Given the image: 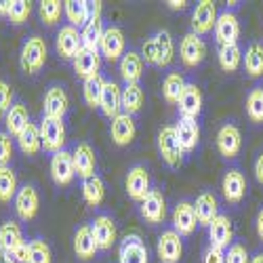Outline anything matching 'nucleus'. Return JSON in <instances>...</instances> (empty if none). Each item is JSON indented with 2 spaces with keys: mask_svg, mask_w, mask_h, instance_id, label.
I'll use <instances>...</instances> for the list:
<instances>
[{
  "mask_svg": "<svg viewBox=\"0 0 263 263\" xmlns=\"http://www.w3.org/2000/svg\"><path fill=\"white\" fill-rule=\"evenodd\" d=\"M175 135L183 149V154H190L198 147L200 143V126L198 120H190V118H179V122L175 124Z\"/></svg>",
  "mask_w": 263,
  "mask_h": 263,
  "instance_id": "393cba45",
  "label": "nucleus"
},
{
  "mask_svg": "<svg viewBox=\"0 0 263 263\" xmlns=\"http://www.w3.org/2000/svg\"><path fill=\"white\" fill-rule=\"evenodd\" d=\"M177 109L181 118H190V120H198L202 114V91L198 84L187 82L185 89L177 101Z\"/></svg>",
  "mask_w": 263,
  "mask_h": 263,
  "instance_id": "f8f14e48",
  "label": "nucleus"
},
{
  "mask_svg": "<svg viewBox=\"0 0 263 263\" xmlns=\"http://www.w3.org/2000/svg\"><path fill=\"white\" fill-rule=\"evenodd\" d=\"M61 9L63 5L59 3V0H42L40 3V19H42V24H47V26H55L59 17H61Z\"/></svg>",
  "mask_w": 263,
  "mask_h": 263,
  "instance_id": "49530a36",
  "label": "nucleus"
},
{
  "mask_svg": "<svg viewBox=\"0 0 263 263\" xmlns=\"http://www.w3.org/2000/svg\"><path fill=\"white\" fill-rule=\"evenodd\" d=\"M45 63H47V42L42 36L34 34L24 42V47H21L19 65L26 74L34 76L45 68Z\"/></svg>",
  "mask_w": 263,
  "mask_h": 263,
  "instance_id": "f03ea898",
  "label": "nucleus"
},
{
  "mask_svg": "<svg viewBox=\"0 0 263 263\" xmlns=\"http://www.w3.org/2000/svg\"><path fill=\"white\" fill-rule=\"evenodd\" d=\"M173 38L166 30H158L152 34L141 47V59L147 65H156V68H166L173 61Z\"/></svg>",
  "mask_w": 263,
  "mask_h": 263,
  "instance_id": "f257e3e1",
  "label": "nucleus"
},
{
  "mask_svg": "<svg viewBox=\"0 0 263 263\" xmlns=\"http://www.w3.org/2000/svg\"><path fill=\"white\" fill-rule=\"evenodd\" d=\"M156 145H158V154L160 158L171 166V168H177L183 160V149L177 141V135H175V126L166 124L158 130V139H156Z\"/></svg>",
  "mask_w": 263,
  "mask_h": 263,
  "instance_id": "7ed1b4c3",
  "label": "nucleus"
},
{
  "mask_svg": "<svg viewBox=\"0 0 263 263\" xmlns=\"http://www.w3.org/2000/svg\"><path fill=\"white\" fill-rule=\"evenodd\" d=\"M103 24L101 19H93L89 21L82 32H80V38H82V49H89V51H99V45H101V38H103Z\"/></svg>",
  "mask_w": 263,
  "mask_h": 263,
  "instance_id": "a19ab883",
  "label": "nucleus"
},
{
  "mask_svg": "<svg viewBox=\"0 0 263 263\" xmlns=\"http://www.w3.org/2000/svg\"><path fill=\"white\" fill-rule=\"evenodd\" d=\"M143 107V89L141 84L135 82V84H124L122 89V112L128 114V116H135L141 112Z\"/></svg>",
  "mask_w": 263,
  "mask_h": 263,
  "instance_id": "f704fd0d",
  "label": "nucleus"
},
{
  "mask_svg": "<svg viewBox=\"0 0 263 263\" xmlns=\"http://www.w3.org/2000/svg\"><path fill=\"white\" fill-rule=\"evenodd\" d=\"M15 213L21 221H32V219L38 215V206H40V198L34 185H24L19 187L17 196H15Z\"/></svg>",
  "mask_w": 263,
  "mask_h": 263,
  "instance_id": "a211bd4d",
  "label": "nucleus"
},
{
  "mask_svg": "<svg viewBox=\"0 0 263 263\" xmlns=\"http://www.w3.org/2000/svg\"><path fill=\"white\" fill-rule=\"evenodd\" d=\"M55 49H57V55L65 61H74V57L78 55V51L82 49V38H80V32L72 26H63L59 32H57V38H55Z\"/></svg>",
  "mask_w": 263,
  "mask_h": 263,
  "instance_id": "f3484780",
  "label": "nucleus"
},
{
  "mask_svg": "<svg viewBox=\"0 0 263 263\" xmlns=\"http://www.w3.org/2000/svg\"><path fill=\"white\" fill-rule=\"evenodd\" d=\"M217 59H219V65L221 70L232 74L236 72L240 65H242V49L238 45H228V47H219L217 51Z\"/></svg>",
  "mask_w": 263,
  "mask_h": 263,
  "instance_id": "58836bf2",
  "label": "nucleus"
},
{
  "mask_svg": "<svg viewBox=\"0 0 263 263\" xmlns=\"http://www.w3.org/2000/svg\"><path fill=\"white\" fill-rule=\"evenodd\" d=\"M156 253L160 263H179L181 255H183V240L175 230H164L158 236V245H156Z\"/></svg>",
  "mask_w": 263,
  "mask_h": 263,
  "instance_id": "9b49d317",
  "label": "nucleus"
},
{
  "mask_svg": "<svg viewBox=\"0 0 263 263\" xmlns=\"http://www.w3.org/2000/svg\"><path fill=\"white\" fill-rule=\"evenodd\" d=\"M103 84L105 80L97 74L93 78H86L82 82V97H84V103L89 107H99V101H101V93H103Z\"/></svg>",
  "mask_w": 263,
  "mask_h": 263,
  "instance_id": "79ce46f5",
  "label": "nucleus"
},
{
  "mask_svg": "<svg viewBox=\"0 0 263 263\" xmlns=\"http://www.w3.org/2000/svg\"><path fill=\"white\" fill-rule=\"evenodd\" d=\"M118 263H149L147 257V249L145 242L141 240V236L137 234H128L118 251Z\"/></svg>",
  "mask_w": 263,
  "mask_h": 263,
  "instance_id": "4be33fe9",
  "label": "nucleus"
},
{
  "mask_svg": "<svg viewBox=\"0 0 263 263\" xmlns=\"http://www.w3.org/2000/svg\"><path fill=\"white\" fill-rule=\"evenodd\" d=\"M51 179L57 185H70L76 177V168H74V158H72V152L68 149H61L57 154H53L51 158Z\"/></svg>",
  "mask_w": 263,
  "mask_h": 263,
  "instance_id": "ddd939ff",
  "label": "nucleus"
},
{
  "mask_svg": "<svg viewBox=\"0 0 263 263\" xmlns=\"http://www.w3.org/2000/svg\"><path fill=\"white\" fill-rule=\"evenodd\" d=\"M99 109H101V114L107 116L109 120L116 118L118 114H122V89L114 80H105L101 101H99Z\"/></svg>",
  "mask_w": 263,
  "mask_h": 263,
  "instance_id": "b1692460",
  "label": "nucleus"
},
{
  "mask_svg": "<svg viewBox=\"0 0 263 263\" xmlns=\"http://www.w3.org/2000/svg\"><path fill=\"white\" fill-rule=\"evenodd\" d=\"M213 32H215V40H217L219 47L238 45V38H240V21H238V15L234 11L219 13Z\"/></svg>",
  "mask_w": 263,
  "mask_h": 263,
  "instance_id": "423d86ee",
  "label": "nucleus"
},
{
  "mask_svg": "<svg viewBox=\"0 0 263 263\" xmlns=\"http://www.w3.org/2000/svg\"><path fill=\"white\" fill-rule=\"evenodd\" d=\"M217 17H219V13H217V5L213 0H200L192 13V32L196 36L209 34L211 30H215Z\"/></svg>",
  "mask_w": 263,
  "mask_h": 263,
  "instance_id": "1a4fd4ad",
  "label": "nucleus"
},
{
  "mask_svg": "<svg viewBox=\"0 0 263 263\" xmlns=\"http://www.w3.org/2000/svg\"><path fill=\"white\" fill-rule=\"evenodd\" d=\"M74 72L82 80L93 78L99 74V65H101V53L99 51H89V49H80L78 55L74 57Z\"/></svg>",
  "mask_w": 263,
  "mask_h": 263,
  "instance_id": "bb28decb",
  "label": "nucleus"
},
{
  "mask_svg": "<svg viewBox=\"0 0 263 263\" xmlns=\"http://www.w3.org/2000/svg\"><path fill=\"white\" fill-rule=\"evenodd\" d=\"M24 234L17 221H5L0 226V251L5 255H13L19 245H24Z\"/></svg>",
  "mask_w": 263,
  "mask_h": 263,
  "instance_id": "2f4dec72",
  "label": "nucleus"
},
{
  "mask_svg": "<svg viewBox=\"0 0 263 263\" xmlns=\"http://www.w3.org/2000/svg\"><path fill=\"white\" fill-rule=\"evenodd\" d=\"M124 32L118 26H107L103 30V38L99 45V53L107 59V61H120V57L126 53L124 51Z\"/></svg>",
  "mask_w": 263,
  "mask_h": 263,
  "instance_id": "dca6fc26",
  "label": "nucleus"
},
{
  "mask_svg": "<svg viewBox=\"0 0 263 263\" xmlns=\"http://www.w3.org/2000/svg\"><path fill=\"white\" fill-rule=\"evenodd\" d=\"M82 198L89 206H99L105 198V185L101 181V177L95 173L91 177L82 179Z\"/></svg>",
  "mask_w": 263,
  "mask_h": 263,
  "instance_id": "72a5a7b5",
  "label": "nucleus"
},
{
  "mask_svg": "<svg viewBox=\"0 0 263 263\" xmlns=\"http://www.w3.org/2000/svg\"><path fill=\"white\" fill-rule=\"evenodd\" d=\"M9 15V0H0V17Z\"/></svg>",
  "mask_w": 263,
  "mask_h": 263,
  "instance_id": "4d7b16f0",
  "label": "nucleus"
},
{
  "mask_svg": "<svg viewBox=\"0 0 263 263\" xmlns=\"http://www.w3.org/2000/svg\"><path fill=\"white\" fill-rule=\"evenodd\" d=\"M30 13H32V3L30 0H11L7 19L11 21L13 26H21V24H26L28 21Z\"/></svg>",
  "mask_w": 263,
  "mask_h": 263,
  "instance_id": "c03bdc74",
  "label": "nucleus"
},
{
  "mask_svg": "<svg viewBox=\"0 0 263 263\" xmlns=\"http://www.w3.org/2000/svg\"><path fill=\"white\" fill-rule=\"evenodd\" d=\"M251 263H263V253H255L251 257Z\"/></svg>",
  "mask_w": 263,
  "mask_h": 263,
  "instance_id": "13d9d810",
  "label": "nucleus"
},
{
  "mask_svg": "<svg viewBox=\"0 0 263 263\" xmlns=\"http://www.w3.org/2000/svg\"><path fill=\"white\" fill-rule=\"evenodd\" d=\"M28 263H53L51 247L42 238L30 240V257H28Z\"/></svg>",
  "mask_w": 263,
  "mask_h": 263,
  "instance_id": "a18cd8bd",
  "label": "nucleus"
},
{
  "mask_svg": "<svg viewBox=\"0 0 263 263\" xmlns=\"http://www.w3.org/2000/svg\"><path fill=\"white\" fill-rule=\"evenodd\" d=\"M179 57L185 68H198L206 57V42L202 36H196L194 32L185 34L179 45Z\"/></svg>",
  "mask_w": 263,
  "mask_h": 263,
  "instance_id": "6e6552de",
  "label": "nucleus"
},
{
  "mask_svg": "<svg viewBox=\"0 0 263 263\" xmlns=\"http://www.w3.org/2000/svg\"><path fill=\"white\" fill-rule=\"evenodd\" d=\"M118 72L124 80V84H135L139 82L141 74H143V59L139 53L135 51H126L120 61H118Z\"/></svg>",
  "mask_w": 263,
  "mask_h": 263,
  "instance_id": "cd10ccee",
  "label": "nucleus"
},
{
  "mask_svg": "<svg viewBox=\"0 0 263 263\" xmlns=\"http://www.w3.org/2000/svg\"><path fill=\"white\" fill-rule=\"evenodd\" d=\"M247 116L255 124H263V86H255L247 95Z\"/></svg>",
  "mask_w": 263,
  "mask_h": 263,
  "instance_id": "37998d69",
  "label": "nucleus"
},
{
  "mask_svg": "<svg viewBox=\"0 0 263 263\" xmlns=\"http://www.w3.org/2000/svg\"><path fill=\"white\" fill-rule=\"evenodd\" d=\"M38 126H40L42 149L49 152V154H57V152H61L63 145H65V124H63V120L42 116Z\"/></svg>",
  "mask_w": 263,
  "mask_h": 263,
  "instance_id": "20e7f679",
  "label": "nucleus"
},
{
  "mask_svg": "<svg viewBox=\"0 0 263 263\" xmlns=\"http://www.w3.org/2000/svg\"><path fill=\"white\" fill-rule=\"evenodd\" d=\"M63 11L68 17L72 28H84L89 24V9H86V0H68L63 3Z\"/></svg>",
  "mask_w": 263,
  "mask_h": 263,
  "instance_id": "4c0bfd02",
  "label": "nucleus"
},
{
  "mask_svg": "<svg viewBox=\"0 0 263 263\" xmlns=\"http://www.w3.org/2000/svg\"><path fill=\"white\" fill-rule=\"evenodd\" d=\"M149 190H152V181H149L147 168L141 166V164H135L126 175V194H128V198L141 204L143 198L149 194Z\"/></svg>",
  "mask_w": 263,
  "mask_h": 263,
  "instance_id": "4468645a",
  "label": "nucleus"
},
{
  "mask_svg": "<svg viewBox=\"0 0 263 263\" xmlns=\"http://www.w3.org/2000/svg\"><path fill=\"white\" fill-rule=\"evenodd\" d=\"M202 263H226V251L209 247L202 255Z\"/></svg>",
  "mask_w": 263,
  "mask_h": 263,
  "instance_id": "3c124183",
  "label": "nucleus"
},
{
  "mask_svg": "<svg viewBox=\"0 0 263 263\" xmlns=\"http://www.w3.org/2000/svg\"><path fill=\"white\" fill-rule=\"evenodd\" d=\"M166 7H168L171 11H183V9L187 7V3H185V0H168Z\"/></svg>",
  "mask_w": 263,
  "mask_h": 263,
  "instance_id": "5fc2aeb1",
  "label": "nucleus"
},
{
  "mask_svg": "<svg viewBox=\"0 0 263 263\" xmlns=\"http://www.w3.org/2000/svg\"><path fill=\"white\" fill-rule=\"evenodd\" d=\"M139 211H141V217L147 223H152V226L162 223L164 217H166V200H164L162 192L160 190H149V194L143 198Z\"/></svg>",
  "mask_w": 263,
  "mask_h": 263,
  "instance_id": "aec40b11",
  "label": "nucleus"
},
{
  "mask_svg": "<svg viewBox=\"0 0 263 263\" xmlns=\"http://www.w3.org/2000/svg\"><path fill=\"white\" fill-rule=\"evenodd\" d=\"M0 263H17V261H15L11 255H5V253H3V257H0Z\"/></svg>",
  "mask_w": 263,
  "mask_h": 263,
  "instance_id": "bf43d9fd",
  "label": "nucleus"
},
{
  "mask_svg": "<svg viewBox=\"0 0 263 263\" xmlns=\"http://www.w3.org/2000/svg\"><path fill=\"white\" fill-rule=\"evenodd\" d=\"M242 65H245V72L251 78L263 76V45L261 42H251L247 51H242Z\"/></svg>",
  "mask_w": 263,
  "mask_h": 263,
  "instance_id": "473e14b6",
  "label": "nucleus"
},
{
  "mask_svg": "<svg viewBox=\"0 0 263 263\" xmlns=\"http://www.w3.org/2000/svg\"><path fill=\"white\" fill-rule=\"evenodd\" d=\"M185 78L179 72H168L162 80V97L166 103H177L183 89H185Z\"/></svg>",
  "mask_w": 263,
  "mask_h": 263,
  "instance_id": "e433bc0d",
  "label": "nucleus"
},
{
  "mask_svg": "<svg viewBox=\"0 0 263 263\" xmlns=\"http://www.w3.org/2000/svg\"><path fill=\"white\" fill-rule=\"evenodd\" d=\"M68 109H70V97L63 86H59V84L49 86L45 93V101H42V116L63 120L65 114H68Z\"/></svg>",
  "mask_w": 263,
  "mask_h": 263,
  "instance_id": "39448f33",
  "label": "nucleus"
},
{
  "mask_svg": "<svg viewBox=\"0 0 263 263\" xmlns=\"http://www.w3.org/2000/svg\"><path fill=\"white\" fill-rule=\"evenodd\" d=\"M221 192L223 198L230 204H240L247 196V177L240 168H228L221 179Z\"/></svg>",
  "mask_w": 263,
  "mask_h": 263,
  "instance_id": "9d476101",
  "label": "nucleus"
},
{
  "mask_svg": "<svg viewBox=\"0 0 263 263\" xmlns=\"http://www.w3.org/2000/svg\"><path fill=\"white\" fill-rule=\"evenodd\" d=\"M30 122H32L30 112H28V107L24 103H13L11 109L7 112V116H5V128H7V133L11 137H19Z\"/></svg>",
  "mask_w": 263,
  "mask_h": 263,
  "instance_id": "7c9ffc66",
  "label": "nucleus"
},
{
  "mask_svg": "<svg viewBox=\"0 0 263 263\" xmlns=\"http://www.w3.org/2000/svg\"><path fill=\"white\" fill-rule=\"evenodd\" d=\"M15 156V145H13V139L7 130H0V168L3 166H9V162L13 160Z\"/></svg>",
  "mask_w": 263,
  "mask_h": 263,
  "instance_id": "de8ad7c7",
  "label": "nucleus"
},
{
  "mask_svg": "<svg viewBox=\"0 0 263 263\" xmlns=\"http://www.w3.org/2000/svg\"><path fill=\"white\" fill-rule=\"evenodd\" d=\"M234 228H232V219L228 215H221L219 213L213 223L209 226V242L211 247L215 249H221V251H228L234 242Z\"/></svg>",
  "mask_w": 263,
  "mask_h": 263,
  "instance_id": "2eb2a0df",
  "label": "nucleus"
},
{
  "mask_svg": "<svg viewBox=\"0 0 263 263\" xmlns=\"http://www.w3.org/2000/svg\"><path fill=\"white\" fill-rule=\"evenodd\" d=\"M11 105H13V89H11L9 82L0 80V118L7 116Z\"/></svg>",
  "mask_w": 263,
  "mask_h": 263,
  "instance_id": "8fccbe9b",
  "label": "nucleus"
},
{
  "mask_svg": "<svg viewBox=\"0 0 263 263\" xmlns=\"http://www.w3.org/2000/svg\"><path fill=\"white\" fill-rule=\"evenodd\" d=\"M17 145L26 156H34L42 149V139H40V126L36 122H30L26 130L17 137Z\"/></svg>",
  "mask_w": 263,
  "mask_h": 263,
  "instance_id": "c9c22d12",
  "label": "nucleus"
},
{
  "mask_svg": "<svg viewBox=\"0 0 263 263\" xmlns=\"http://www.w3.org/2000/svg\"><path fill=\"white\" fill-rule=\"evenodd\" d=\"M89 226H91L95 242H97V247L101 251H107V249L114 247L118 232H116V223H114L112 217H109V215H95V219Z\"/></svg>",
  "mask_w": 263,
  "mask_h": 263,
  "instance_id": "6ab92c4d",
  "label": "nucleus"
},
{
  "mask_svg": "<svg viewBox=\"0 0 263 263\" xmlns=\"http://www.w3.org/2000/svg\"><path fill=\"white\" fill-rule=\"evenodd\" d=\"M72 158H74V168L78 177H91L97 171V156L95 149L89 143H76V147L72 149Z\"/></svg>",
  "mask_w": 263,
  "mask_h": 263,
  "instance_id": "a878e982",
  "label": "nucleus"
},
{
  "mask_svg": "<svg viewBox=\"0 0 263 263\" xmlns=\"http://www.w3.org/2000/svg\"><path fill=\"white\" fill-rule=\"evenodd\" d=\"M226 263H251V255H249L247 247L240 242H234L226 251Z\"/></svg>",
  "mask_w": 263,
  "mask_h": 263,
  "instance_id": "09e8293b",
  "label": "nucleus"
},
{
  "mask_svg": "<svg viewBox=\"0 0 263 263\" xmlns=\"http://www.w3.org/2000/svg\"><path fill=\"white\" fill-rule=\"evenodd\" d=\"M17 192H19V183H17L15 171L11 166H3L0 168V204L15 200Z\"/></svg>",
  "mask_w": 263,
  "mask_h": 263,
  "instance_id": "ea45409f",
  "label": "nucleus"
},
{
  "mask_svg": "<svg viewBox=\"0 0 263 263\" xmlns=\"http://www.w3.org/2000/svg\"><path fill=\"white\" fill-rule=\"evenodd\" d=\"M99 251L95 238H93V232H91V226H80L74 234V253L80 261H91L95 257V253Z\"/></svg>",
  "mask_w": 263,
  "mask_h": 263,
  "instance_id": "c85d7f7f",
  "label": "nucleus"
},
{
  "mask_svg": "<svg viewBox=\"0 0 263 263\" xmlns=\"http://www.w3.org/2000/svg\"><path fill=\"white\" fill-rule=\"evenodd\" d=\"M86 9H89V21L101 19V3L99 0H86Z\"/></svg>",
  "mask_w": 263,
  "mask_h": 263,
  "instance_id": "603ef678",
  "label": "nucleus"
},
{
  "mask_svg": "<svg viewBox=\"0 0 263 263\" xmlns=\"http://www.w3.org/2000/svg\"><path fill=\"white\" fill-rule=\"evenodd\" d=\"M196 226H198V219L194 213V204L187 200H181L175 204L173 209V230L179 236H192Z\"/></svg>",
  "mask_w": 263,
  "mask_h": 263,
  "instance_id": "5701e85b",
  "label": "nucleus"
},
{
  "mask_svg": "<svg viewBox=\"0 0 263 263\" xmlns=\"http://www.w3.org/2000/svg\"><path fill=\"white\" fill-rule=\"evenodd\" d=\"M137 135V124H135V118L128 116V114H118L116 118H112V124H109V137L112 141L120 147L133 143Z\"/></svg>",
  "mask_w": 263,
  "mask_h": 263,
  "instance_id": "412c9836",
  "label": "nucleus"
},
{
  "mask_svg": "<svg viewBox=\"0 0 263 263\" xmlns=\"http://www.w3.org/2000/svg\"><path fill=\"white\" fill-rule=\"evenodd\" d=\"M217 149L226 160H234L242 149V133L234 122H228L217 133Z\"/></svg>",
  "mask_w": 263,
  "mask_h": 263,
  "instance_id": "0eeeda50",
  "label": "nucleus"
},
{
  "mask_svg": "<svg viewBox=\"0 0 263 263\" xmlns=\"http://www.w3.org/2000/svg\"><path fill=\"white\" fill-rule=\"evenodd\" d=\"M194 213H196L198 223L209 228L213 223V219L219 215V202L215 198V194L213 192H202L194 202Z\"/></svg>",
  "mask_w": 263,
  "mask_h": 263,
  "instance_id": "c756f323",
  "label": "nucleus"
},
{
  "mask_svg": "<svg viewBox=\"0 0 263 263\" xmlns=\"http://www.w3.org/2000/svg\"><path fill=\"white\" fill-rule=\"evenodd\" d=\"M253 171H255V179L263 185V152H259V156H257V160H255Z\"/></svg>",
  "mask_w": 263,
  "mask_h": 263,
  "instance_id": "864d4df0",
  "label": "nucleus"
},
{
  "mask_svg": "<svg viewBox=\"0 0 263 263\" xmlns=\"http://www.w3.org/2000/svg\"><path fill=\"white\" fill-rule=\"evenodd\" d=\"M0 257H3V251H0Z\"/></svg>",
  "mask_w": 263,
  "mask_h": 263,
  "instance_id": "052dcab7",
  "label": "nucleus"
},
{
  "mask_svg": "<svg viewBox=\"0 0 263 263\" xmlns=\"http://www.w3.org/2000/svg\"><path fill=\"white\" fill-rule=\"evenodd\" d=\"M255 228H257V236L263 240V209L257 213V219H255Z\"/></svg>",
  "mask_w": 263,
  "mask_h": 263,
  "instance_id": "6e6d98bb",
  "label": "nucleus"
}]
</instances>
